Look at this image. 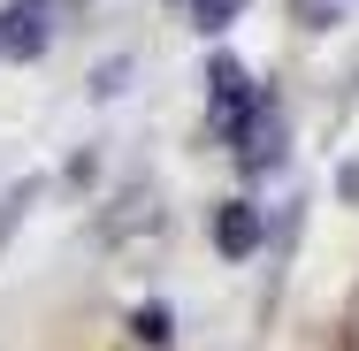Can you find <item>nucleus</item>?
Masks as SVG:
<instances>
[{
	"label": "nucleus",
	"instance_id": "obj_1",
	"mask_svg": "<svg viewBox=\"0 0 359 351\" xmlns=\"http://www.w3.org/2000/svg\"><path fill=\"white\" fill-rule=\"evenodd\" d=\"M207 84H215V130H222V138H237V123H245V115H252V99H260V92H252V76H245V62H229V54H222L215 69H207Z\"/></svg>",
	"mask_w": 359,
	"mask_h": 351
},
{
	"label": "nucleus",
	"instance_id": "obj_2",
	"mask_svg": "<svg viewBox=\"0 0 359 351\" xmlns=\"http://www.w3.org/2000/svg\"><path fill=\"white\" fill-rule=\"evenodd\" d=\"M31 54H46V0L0 8V62H31Z\"/></svg>",
	"mask_w": 359,
	"mask_h": 351
},
{
	"label": "nucleus",
	"instance_id": "obj_3",
	"mask_svg": "<svg viewBox=\"0 0 359 351\" xmlns=\"http://www.w3.org/2000/svg\"><path fill=\"white\" fill-rule=\"evenodd\" d=\"M215 245H222V260H252V252H260V207L229 199V207L215 214Z\"/></svg>",
	"mask_w": 359,
	"mask_h": 351
},
{
	"label": "nucleus",
	"instance_id": "obj_4",
	"mask_svg": "<svg viewBox=\"0 0 359 351\" xmlns=\"http://www.w3.org/2000/svg\"><path fill=\"white\" fill-rule=\"evenodd\" d=\"M184 8H191V23H199V31H222V23H237V8H245V0H184Z\"/></svg>",
	"mask_w": 359,
	"mask_h": 351
},
{
	"label": "nucleus",
	"instance_id": "obj_5",
	"mask_svg": "<svg viewBox=\"0 0 359 351\" xmlns=\"http://www.w3.org/2000/svg\"><path fill=\"white\" fill-rule=\"evenodd\" d=\"M329 351H359V290L344 298V313H337V344Z\"/></svg>",
	"mask_w": 359,
	"mask_h": 351
},
{
	"label": "nucleus",
	"instance_id": "obj_6",
	"mask_svg": "<svg viewBox=\"0 0 359 351\" xmlns=\"http://www.w3.org/2000/svg\"><path fill=\"white\" fill-rule=\"evenodd\" d=\"M138 336L145 344H168V313L161 305H138Z\"/></svg>",
	"mask_w": 359,
	"mask_h": 351
}]
</instances>
